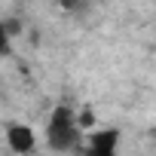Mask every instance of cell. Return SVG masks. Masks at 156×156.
<instances>
[{
  "label": "cell",
  "instance_id": "1",
  "mask_svg": "<svg viewBox=\"0 0 156 156\" xmlns=\"http://www.w3.org/2000/svg\"><path fill=\"white\" fill-rule=\"evenodd\" d=\"M80 135H83V132H80V126H76L73 110L64 107V104H58V107L52 110L49 122H46V144H49L52 150L64 153V150H73V147H76Z\"/></svg>",
  "mask_w": 156,
  "mask_h": 156
},
{
  "label": "cell",
  "instance_id": "2",
  "mask_svg": "<svg viewBox=\"0 0 156 156\" xmlns=\"http://www.w3.org/2000/svg\"><path fill=\"white\" fill-rule=\"evenodd\" d=\"M6 144H9L12 153L28 156V153H34V147H37V135H34L31 126H19V122H16V126L6 129Z\"/></svg>",
  "mask_w": 156,
  "mask_h": 156
},
{
  "label": "cell",
  "instance_id": "3",
  "mask_svg": "<svg viewBox=\"0 0 156 156\" xmlns=\"http://www.w3.org/2000/svg\"><path fill=\"white\" fill-rule=\"evenodd\" d=\"M86 144H89V147H95V150H116V144H119V132H116V129H101V132H92Z\"/></svg>",
  "mask_w": 156,
  "mask_h": 156
},
{
  "label": "cell",
  "instance_id": "4",
  "mask_svg": "<svg viewBox=\"0 0 156 156\" xmlns=\"http://www.w3.org/2000/svg\"><path fill=\"white\" fill-rule=\"evenodd\" d=\"M76 126H80V132H86V129H92L95 126V110L92 107H86L80 116H76Z\"/></svg>",
  "mask_w": 156,
  "mask_h": 156
},
{
  "label": "cell",
  "instance_id": "5",
  "mask_svg": "<svg viewBox=\"0 0 156 156\" xmlns=\"http://www.w3.org/2000/svg\"><path fill=\"white\" fill-rule=\"evenodd\" d=\"M9 49H12V43H9V31L0 25V55H9Z\"/></svg>",
  "mask_w": 156,
  "mask_h": 156
},
{
  "label": "cell",
  "instance_id": "6",
  "mask_svg": "<svg viewBox=\"0 0 156 156\" xmlns=\"http://www.w3.org/2000/svg\"><path fill=\"white\" fill-rule=\"evenodd\" d=\"M86 156H116V150H95V147H89Z\"/></svg>",
  "mask_w": 156,
  "mask_h": 156
},
{
  "label": "cell",
  "instance_id": "7",
  "mask_svg": "<svg viewBox=\"0 0 156 156\" xmlns=\"http://www.w3.org/2000/svg\"><path fill=\"white\" fill-rule=\"evenodd\" d=\"M61 6H64V9H80L83 0H61Z\"/></svg>",
  "mask_w": 156,
  "mask_h": 156
}]
</instances>
